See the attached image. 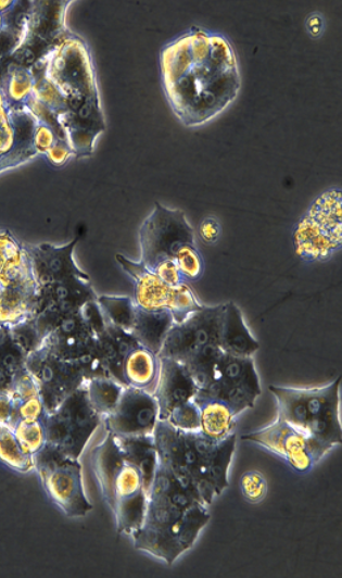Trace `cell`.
<instances>
[{
  "mask_svg": "<svg viewBox=\"0 0 342 578\" xmlns=\"http://www.w3.org/2000/svg\"><path fill=\"white\" fill-rule=\"evenodd\" d=\"M15 422L14 403L9 391H0V423L12 427Z\"/></svg>",
  "mask_w": 342,
  "mask_h": 578,
  "instance_id": "obj_45",
  "label": "cell"
},
{
  "mask_svg": "<svg viewBox=\"0 0 342 578\" xmlns=\"http://www.w3.org/2000/svg\"><path fill=\"white\" fill-rule=\"evenodd\" d=\"M12 428L26 454L35 457L47 445L45 419H18L13 424Z\"/></svg>",
  "mask_w": 342,
  "mask_h": 578,
  "instance_id": "obj_35",
  "label": "cell"
},
{
  "mask_svg": "<svg viewBox=\"0 0 342 578\" xmlns=\"http://www.w3.org/2000/svg\"><path fill=\"white\" fill-rule=\"evenodd\" d=\"M221 353L223 350L218 344H210L180 362L191 376L198 391L206 389L212 382L215 366Z\"/></svg>",
  "mask_w": 342,
  "mask_h": 578,
  "instance_id": "obj_32",
  "label": "cell"
},
{
  "mask_svg": "<svg viewBox=\"0 0 342 578\" xmlns=\"http://www.w3.org/2000/svg\"><path fill=\"white\" fill-rule=\"evenodd\" d=\"M307 33L314 37L318 38L324 30V18L322 16L315 12L308 15L305 22Z\"/></svg>",
  "mask_w": 342,
  "mask_h": 578,
  "instance_id": "obj_46",
  "label": "cell"
},
{
  "mask_svg": "<svg viewBox=\"0 0 342 578\" xmlns=\"http://www.w3.org/2000/svg\"><path fill=\"white\" fill-rule=\"evenodd\" d=\"M339 376L317 388H291L270 385L278 416L315 440L326 452L342 442Z\"/></svg>",
  "mask_w": 342,
  "mask_h": 578,
  "instance_id": "obj_4",
  "label": "cell"
},
{
  "mask_svg": "<svg viewBox=\"0 0 342 578\" xmlns=\"http://www.w3.org/2000/svg\"><path fill=\"white\" fill-rule=\"evenodd\" d=\"M114 438L124 460L140 470L148 494L159 465L153 436Z\"/></svg>",
  "mask_w": 342,
  "mask_h": 578,
  "instance_id": "obj_28",
  "label": "cell"
},
{
  "mask_svg": "<svg viewBox=\"0 0 342 578\" xmlns=\"http://www.w3.org/2000/svg\"><path fill=\"white\" fill-rule=\"evenodd\" d=\"M37 304L38 288L27 255L20 266L0 278V326L10 328L33 318Z\"/></svg>",
  "mask_w": 342,
  "mask_h": 578,
  "instance_id": "obj_17",
  "label": "cell"
},
{
  "mask_svg": "<svg viewBox=\"0 0 342 578\" xmlns=\"http://www.w3.org/2000/svg\"><path fill=\"white\" fill-rule=\"evenodd\" d=\"M225 303L203 306L168 330L160 357L183 362L194 352L210 344L219 345V334Z\"/></svg>",
  "mask_w": 342,
  "mask_h": 578,
  "instance_id": "obj_14",
  "label": "cell"
},
{
  "mask_svg": "<svg viewBox=\"0 0 342 578\" xmlns=\"http://www.w3.org/2000/svg\"><path fill=\"white\" fill-rule=\"evenodd\" d=\"M160 370V357L138 344L124 359L122 375L126 386L153 393Z\"/></svg>",
  "mask_w": 342,
  "mask_h": 578,
  "instance_id": "obj_25",
  "label": "cell"
},
{
  "mask_svg": "<svg viewBox=\"0 0 342 578\" xmlns=\"http://www.w3.org/2000/svg\"><path fill=\"white\" fill-rule=\"evenodd\" d=\"M25 367L37 384L47 414L86 380L79 363L60 356L45 342L26 356Z\"/></svg>",
  "mask_w": 342,
  "mask_h": 578,
  "instance_id": "obj_11",
  "label": "cell"
},
{
  "mask_svg": "<svg viewBox=\"0 0 342 578\" xmlns=\"http://www.w3.org/2000/svg\"><path fill=\"white\" fill-rule=\"evenodd\" d=\"M242 495L250 503L261 502L267 493V482L262 473L248 470L243 473L239 480Z\"/></svg>",
  "mask_w": 342,
  "mask_h": 578,
  "instance_id": "obj_40",
  "label": "cell"
},
{
  "mask_svg": "<svg viewBox=\"0 0 342 578\" xmlns=\"http://www.w3.org/2000/svg\"><path fill=\"white\" fill-rule=\"evenodd\" d=\"M47 161L54 167L64 166L74 155L66 140L58 139L45 154Z\"/></svg>",
  "mask_w": 342,
  "mask_h": 578,
  "instance_id": "obj_42",
  "label": "cell"
},
{
  "mask_svg": "<svg viewBox=\"0 0 342 578\" xmlns=\"http://www.w3.org/2000/svg\"><path fill=\"white\" fill-rule=\"evenodd\" d=\"M97 302L107 324L126 331L131 330L136 315V305L132 298L101 294L98 296Z\"/></svg>",
  "mask_w": 342,
  "mask_h": 578,
  "instance_id": "obj_33",
  "label": "cell"
},
{
  "mask_svg": "<svg viewBox=\"0 0 342 578\" xmlns=\"http://www.w3.org/2000/svg\"><path fill=\"white\" fill-rule=\"evenodd\" d=\"M96 337L94 330L80 309L60 317L42 342L60 356L80 363Z\"/></svg>",
  "mask_w": 342,
  "mask_h": 578,
  "instance_id": "obj_19",
  "label": "cell"
},
{
  "mask_svg": "<svg viewBox=\"0 0 342 578\" xmlns=\"http://www.w3.org/2000/svg\"><path fill=\"white\" fill-rule=\"evenodd\" d=\"M35 64L41 66L45 76L65 99L66 109L58 121L73 151L77 155L93 153L106 124L90 47L83 37L68 30Z\"/></svg>",
  "mask_w": 342,
  "mask_h": 578,
  "instance_id": "obj_2",
  "label": "cell"
},
{
  "mask_svg": "<svg viewBox=\"0 0 342 578\" xmlns=\"http://www.w3.org/2000/svg\"><path fill=\"white\" fill-rule=\"evenodd\" d=\"M139 343L131 335L106 323L105 328L97 335V345L111 378L126 386L122 375L124 359Z\"/></svg>",
  "mask_w": 342,
  "mask_h": 578,
  "instance_id": "obj_24",
  "label": "cell"
},
{
  "mask_svg": "<svg viewBox=\"0 0 342 578\" xmlns=\"http://www.w3.org/2000/svg\"><path fill=\"white\" fill-rule=\"evenodd\" d=\"M219 347L223 352L236 356H252L259 348L244 322L241 310L232 301L225 303Z\"/></svg>",
  "mask_w": 342,
  "mask_h": 578,
  "instance_id": "obj_22",
  "label": "cell"
},
{
  "mask_svg": "<svg viewBox=\"0 0 342 578\" xmlns=\"http://www.w3.org/2000/svg\"><path fill=\"white\" fill-rule=\"evenodd\" d=\"M36 125L28 108L10 103L0 89V174L38 155L34 146Z\"/></svg>",
  "mask_w": 342,
  "mask_h": 578,
  "instance_id": "obj_15",
  "label": "cell"
},
{
  "mask_svg": "<svg viewBox=\"0 0 342 578\" xmlns=\"http://www.w3.org/2000/svg\"><path fill=\"white\" fill-rule=\"evenodd\" d=\"M220 224L216 217L207 216L199 224V236L205 243H214L220 236Z\"/></svg>",
  "mask_w": 342,
  "mask_h": 578,
  "instance_id": "obj_44",
  "label": "cell"
},
{
  "mask_svg": "<svg viewBox=\"0 0 342 578\" xmlns=\"http://www.w3.org/2000/svg\"><path fill=\"white\" fill-rule=\"evenodd\" d=\"M35 75L30 67L11 62L3 76L1 90L12 104L25 105L33 95Z\"/></svg>",
  "mask_w": 342,
  "mask_h": 578,
  "instance_id": "obj_31",
  "label": "cell"
},
{
  "mask_svg": "<svg viewBox=\"0 0 342 578\" xmlns=\"http://www.w3.org/2000/svg\"><path fill=\"white\" fill-rule=\"evenodd\" d=\"M292 237L294 252L303 261H326L341 250V189L317 196L294 225Z\"/></svg>",
  "mask_w": 342,
  "mask_h": 578,
  "instance_id": "obj_7",
  "label": "cell"
},
{
  "mask_svg": "<svg viewBox=\"0 0 342 578\" xmlns=\"http://www.w3.org/2000/svg\"><path fill=\"white\" fill-rule=\"evenodd\" d=\"M0 462L18 473L35 468V458L23 451L13 428L3 423H0Z\"/></svg>",
  "mask_w": 342,
  "mask_h": 578,
  "instance_id": "obj_34",
  "label": "cell"
},
{
  "mask_svg": "<svg viewBox=\"0 0 342 578\" xmlns=\"http://www.w3.org/2000/svg\"><path fill=\"white\" fill-rule=\"evenodd\" d=\"M174 260L185 280H198L204 273V260L197 243H186L176 252Z\"/></svg>",
  "mask_w": 342,
  "mask_h": 578,
  "instance_id": "obj_38",
  "label": "cell"
},
{
  "mask_svg": "<svg viewBox=\"0 0 342 578\" xmlns=\"http://www.w3.org/2000/svg\"><path fill=\"white\" fill-rule=\"evenodd\" d=\"M165 420L176 429L198 431L200 428L199 407L193 400L188 401L173 409Z\"/></svg>",
  "mask_w": 342,
  "mask_h": 578,
  "instance_id": "obj_39",
  "label": "cell"
},
{
  "mask_svg": "<svg viewBox=\"0 0 342 578\" xmlns=\"http://www.w3.org/2000/svg\"><path fill=\"white\" fill-rule=\"evenodd\" d=\"M117 263L134 282V302L147 311L167 310L173 287L165 285L150 268L141 262H135L116 254Z\"/></svg>",
  "mask_w": 342,
  "mask_h": 578,
  "instance_id": "obj_21",
  "label": "cell"
},
{
  "mask_svg": "<svg viewBox=\"0 0 342 578\" xmlns=\"http://www.w3.org/2000/svg\"><path fill=\"white\" fill-rule=\"evenodd\" d=\"M78 239L75 237L62 246L24 242L37 284L39 301L64 304L94 291L89 276L74 259Z\"/></svg>",
  "mask_w": 342,
  "mask_h": 578,
  "instance_id": "obj_6",
  "label": "cell"
},
{
  "mask_svg": "<svg viewBox=\"0 0 342 578\" xmlns=\"http://www.w3.org/2000/svg\"><path fill=\"white\" fill-rule=\"evenodd\" d=\"M17 1H0V15L9 12Z\"/></svg>",
  "mask_w": 342,
  "mask_h": 578,
  "instance_id": "obj_47",
  "label": "cell"
},
{
  "mask_svg": "<svg viewBox=\"0 0 342 578\" xmlns=\"http://www.w3.org/2000/svg\"><path fill=\"white\" fill-rule=\"evenodd\" d=\"M26 356L9 327L0 326V391L10 390L15 375L25 367Z\"/></svg>",
  "mask_w": 342,
  "mask_h": 578,
  "instance_id": "obj_30",
  "label": "cell"
},
{
  "mask_svg": "<svg viewBox=\"0 0 342 578\" xmlns=\"http://www.w3.org/2000/svg\"><path fill=\"white\" fill-rule=\"evenodd\" d=\"M197 392L198 388L182 363L160 357L159 376L152 393L159 406L160 419H165L176 406L193 400Z\"/></svg>",
  "mask_w": 342,
  "mask_h": 578,
  "instance_id": "obj_20",
  "label": "cell"
},
{
  "mask_svg": "<svg viewBox=\"0 0 342 578\" xmlns=\"http://www.w3.org/2000/svg\"><path fill=\"white\" fill-rule=\"evenodd\" d=\"M174 325L168 310L147 311L136 306L131 335L137 342L159 355L165 337Z\"/></svg>",
  "mask_w": 342,
  "mask_h": 578,
  "instance_id": "obj_27",
  "label": "cell"
},
{
  "mask_svg": "<svg viewBox=\"0 0 342 578\" xmlns=\"http://www.w3.org/2000/svg\"><path fill=\"white\" fill-rule=\"evenodd\" d=\"M259 394L261 384L252 356L223 352L216 363L212 382L195 395L221 400L238 415L252 409Z\"/></svg>",
  "mask_w": 342,
  "mask_h": 578,
  "instance_id": "obj_12",
  "label": "cell"
},
{
  "mask_svg": "<svg viewBox=\"0 0 342 578\" xmlns=\"http://www.w3.org/2000/svg\"><path fill=\"white\" fill-rule=\"evenodd\" d=\"M210 518L208 506L159 464L143 522L130 536L137 550L173 564L193 545Z\"/></svg>",
  "mask_w": 342,
  "mask_h": 578,
  "instance_id": "obj_3",
  "label": "cell"
},
{
  "mask_svg": "<svg viewBox=\"0 0 342 578\" xmlns=\"http://www.w3.org/2000/svg\"><path fill=\"white\" fill-rule=\"evenodd\" d=\"M153 440L159 464L166 468L204 505L215 498L206 482V468L218 442L198 431H182L160 419Z\"/></svg>",
  "mask_w": 342,
  "mask_h": 578,
  "instance_id": "obj_5",
  "label": "cell"
},
{
  "mask_svg": "<svg viewBox=\"0 0 342 578\" xmlns=\"http://www.w3.org/2000/svg\"><path fill=\"white\" fill-rule=\"evenodd\" d=\"M242 440L275 453L297 473H307L327 453L315 440L280 417L243 435Z\"/></svg>",
  "mask_w": 342,
  "mask_h": 578,
  "instance_id": "obj_13",
  "label": "cell"
},
{
  "mask_svg": "<svg viewBox=\"0 0 342 578\" xmlns=\"http://www.w3.org/2000/svg\"><path fill=\"white\" fill-rule=\"evenodd\" d=\"M102 424L90 405L84 385L45 417L47 445L65 457L78 460Z\"/></svg>",
  "mask_w": 342,
  "mask_h": 578,
  "instance_id": "obj_8",
  "label": "cell"
},
{
  "mask_svg": "<svg viewBox=\"0 0 342 578\" xmlns=\"http://www.w3.org/2000/svg\"><path fill=\"white\" fill-rule=\"evenodd\" d=\"M151 271L168 287H177L186 281L174 259L160 261Z\"/></svg>",
  "mask_w": 342,
  "mask_h": 578,
  "instance_id": "obj_41",
  "label": "cell"
},
{
  "mask_svg": "<svg viewBox=\"0 0 342 578\" xmlns=\"http://www.w3.org/2000/svg\"><path fill=\"white\" fill-rule=\"evenodd\" d=\"M4 25H5L4 16L0 15V30L3 28Z\"/></svg>",
  "mask_w": 342,
  "mask_h": 578,
  "instance_id": "obj_48",
  "label": "cell"
},
{
  "mask_svg": "<svg viewBox=\"0 0 342 578\" xmlns=\"http://www.w3.org/2000/svg\"><path fill=\"white\" fill-rule=\"evenodd\" d=\"M26 256L24 242L0 227V278L20 266Z\"/></svg>",
  "mask_w": 342,
  "mask_h": 578,
  "instance_id": "obj_37",
  "label": "cell"
},
{
  "mask_svg": "<svg viewBox=\"0 0 342 578\" xmlns=\"http://www.w3.org/2000/svg\"><path fill=\"white\" fill-rule=\"evenodd\" d=\"M147 507V491L140 470L124 461L113 488L111 511L119 533L131 535L142 524Z\"/></svg>",
  "mask_w": 342,
  "mask_h": 578,
  "instance_id": "obj_18",
  "label": "cell"
},
{
  "mask_svg": "<svg viewBox=\"0 0 342 578\" xmlns=\"http://www.w3.org/2000/svg\"><path fill=\"white\" fill-rule=\"evenodd\" d=\"M159 67L165 99L188 128L214 121L240 93L242 77L236 49L218 32L189 27L162 47Z\"/></svg>",
  "mask_w": 342,
  "mask_h": 578,
  "instance_id": "obj_1",
  "label": "cell"
},
{
  "mask_svg": "<svg viewBox=\"0 0 342 578\" xmlns=\"http://www.w3.org/2000/svg\"><path fill=\"white\" fill-rule=\"evenodd\" d=\"M200 413L199 431L208 439L219 442L235 432L236 414L230 406L221 400L215 398H204L195 395Z\"/></svg>",
  "mask_w": 342,
  "mask_h": 578,
  "instance_id": "obj_26",
  "label": "cell"
},
{
  "mask_svg": "<svg viewBox=\"0 0 342 578\" xmlns=\"http://www.w3.org/2000/svg\"><path fill=\"white\" fill-rule=\"evenodd\" d=\"M160 420L152 393L125 386L115 409L102 418L105 430L115 437L153 436Z\"/></svg>",
  "mask_w": 342,
  "mask_h": 578,
  "instance_id": "obj_16",
  "label": "cell"
},
{
  "mask_svg": "<svg viewBox=\"0 0 342 578\" xmlns=\"http://www.w3.org/2000/svg\"><path fill=\"white\" fill-rule=\"evenodd\" d=\"M34 458L47 495L66 516L81 517L91 511L78 460L65 457L48 445Z\"/></svg>",
  "mask_w": 342,
  "mask_h": 578,
  "instance_id": "obj_9",
  "label": "cell"
},
{
  "mask_svg": "<svg viewBox=\"0 0 342 578\" xmlns=\"http://www.w3.org/2000/svg\"><path fill=\"white\" fill-rule=\"evenodd\" d=\"M124 385L109 377H96L85 380L84 388L92 409L104 418L115 409Z\"/></svg>",
  "mask_w": 342,
  "mask_h": 578,
  "instance_id": "obj_29",
  "label": "cell"
},
{
  "mask_svg": "<svg viewBox=\"0 0 342 578\" xmlns=\"http://www.w3.org/2000/svg\"><path fill=\"white\" fill-rule=\"evenodd\" d=\"M203 306L186 281L173 287L167 310L170 312L174 323L182 322Z\"/></svg>",
  "mask_w": 342,
  "mask_h": 578,
  "instance_id": "obj_36",
  "label": "cell"
},
{
  "mask_svg": "<svg viewBox=\"0 0 342 578\" xmlns=\"http://www.w3.org/2000/svg\"><path fill=\"white\" fill-rule=\"evenodd\" d=\"M58 139L59 137L50 126L37 122L34 133V146L38 154L45 155Z\"/></svg>",
  "mask_w": 342,
  "mask_h": 578,
  "instance_id": "obj_43",
  "label": "cell"
},
{
  "mask_svg": "<svg viewBox=\"0 0 342 578\" xmlns=\"http://www.w3.org/2000/svg\"><path fill=\"white\" fill-rule=\"evenodd\" d=\"M124 457L112 434L105 437L90 453V465L98 482L102 498L111 507L113 502L114 481L124 464Z\"/></svg>",
  "mask_w": 342,
  "mask_h": 578,
  "instance_id": "obj_23",
  "label": "cell"
},
{
  "mask_svg": "<svg viewBox=\"0 0 342 578\" xmlns=\"http://www.w3.org/2000/svg\"><path fill=\"white\" fill-rule=\"evenodd\" d=\"M140 261L152 269L156 263L174 259L178 249L194 243V230L183 211L170 209L159 201L143 219L138 230Z\"/></svg>",
  "mask_w": 342,
  "mask_h": 578,
  "instance_id": "obj_10",
  "label": "cell"
}]
</instances>
